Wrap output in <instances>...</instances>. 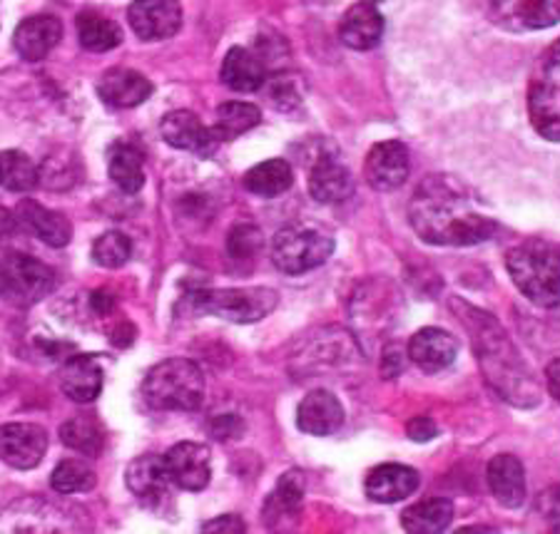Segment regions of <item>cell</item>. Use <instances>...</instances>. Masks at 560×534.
I'll return each mask as SVG.
<instances>
[{"label": "cell", "mask_w": 560, "mask_h": 534, "mask_svg": "<svg viewBox=\"0 0 560 534\" xmlns=\"http://www.w3.org/2000/svg\"><path fill=\"white\" fill-rule=\"evenodd\" d=\"M386 21L378 0H359L341 17L339 38L351 50H374L384 38Z\"/></svg>", "instance_id": "9a60e30c"}, {"label": "cell", "mask_w": 560, "mask_h": 534, "mask_svg": "<svg viewBox=\"0 0 560 534\" xmlns=\"http://www.w3.org/2000/svg\"><path fill=\"white\" fill-rule=\"evenodd\" d=\"M411 171L409 147L399 140H386L374 144L366 155V182L376 192H394L399 189Z\"/></svg>", "instance_id": "8fae6325"}, {"label": "cell", "mask_w": 560, "mask_h": 534, "mask_svg": "<svg viewBox=\"0 0 560 534\" xmlns=\"http://www.w3.org/2000/svg\"><path fill=\"white\" fill-rule=\"evenodd\" d=\"M93 306H95L97 313H107L113 309V298L107 296L105 292H95L93 294Z\"/></svg>", "instance_id": "f6af8a7d"}, {"label": "cell", "mask_w": 560, "mask_h": 534, "mask_svg": "<svg viewBox=\"0 0 560 534\" xmlns=\"http://www.w3.org/2000/svg\"><path fill=\"white\" fill-rule=\"evenodd\" d=\"M78 40L90 52H107L122 43V28L103 13L83 11L78 15Z\"/></svg>", "instance_id": "83f0119b"}, {"label": "cell", "mask_w": 560, "mask_h": 534, "mask_svg": "<svg viewBox=\"0 0 560 534\" xmlns=\"http://www.w3.org/2000/svg\"><path fill=\"white\" fill-rule=\"evenodd\" d=\"M454 311L471 333L478 366L493 391L518 408H533L540 397L538 385L501 323L491 313L474 309L464 301H454Z\"/></svg>", "instance_id": "7a4b0ae2"}, {"label": "cell", "mask_w": 560, "mask_h": 534, "mask_svg": "<svg viewBox=\"0 0 560 534\" xmlns=\"http://www.w3.org/2000/svg\"><path fill=\"white\" fill-rule=\"evenodd\" d=\"M18 229H21V224H18L15 212L3 210V206H0V241L13 239Z\"/></svg>", "instance_id": "7bdbcfd3"}, {"label": "cell", "mask_w": 560, "mask_h": 534, "mask_svg": "<svg viewBox=\"0 0 560 534\" xmlns=\"http://www.w3.org/2000/svg\"><path fill=\"white\" fill-rule=\"evenodd\" d=\"M60 438L68 448H72L85 458H97L103 452L105 438L103 428L97 425L93 415H75L68 423L60 425Z\"/></svg>", "instance_id": "1f68e13d"}, {"label": "cell", "mask_w": 560, "mask_h": 534, "mask_svg": "<svg viewBox=\"0 0 560 534\" xmlns=\"http://www.w3.org/2000/svg\"><path fill=\"white\" fill-rule=\"evenodd\" d=\"M173 485L185 493H202L212 477V452L202 442H177L165 455Z\"/></svg>", "instance_id": "30bf717a"}, {"label": "cell", "mask_w": 560, "mask_h": 534, "mask_svg": "<svg viewBox=\"0 0 560 534\" xmlns=\"http://www.w3.org/2000/svg\"><path fill=\"white\" fill-rule=\"evenodd\" d=\"M48 450V432L35 423L0 425V460L15 470H33Z\"/></svg>", "instance_id": "9c48e42d"}, {"label": "cell", "mask_w": 560, "mask_h": 534, "mask_svg": "<svg viewBox=\"0 0 560 534\" xmlns=\"http://www.w3.org/2000/svg\"><path fill=\"white\" fill-rule=\"evenodd\" d=\"M409 222L423 241L436 247H474L499 232L493 216L481 212V199L448 175H431L417 187Z\"/></svg>", "instance_id": "6da1fadb"}, {"label": "cell", "mask_w": 560, "mask_h": 534, "mask_svg": "<svg viewBox=\"0 0 560 534\" xmlns=\"http://www.w3.org/2000/svg\"><path fill=\"white\" fill-rule=\"evenodd\" d=\"M58 284L56 271L28 253H5L0 259V296L18 309L40 304Z\"/></svg>", "instance_id": "ba28073f"}, {"label": "cell", "mask_w": 560, "mask_h": 534, "mask_svg": "<svg viewBox=\"0 0 560 534\" xmlns=\"http://www.w3.org/2000/svg\"><path fill=\"white\" fill-rule=\"evenodd\" d=\"M160 132L162 140H165L170 147L192 152V155L202 159L212 157L217 144H220L217 134L212 132V127H205L200 117L189 110H175L162 117Z\"/></svg>", "instance_id": "5bb4252c"}, {"label": "cell", "mask_w": 560, "mask_h": 534, "mask_svg": "<svg viewBox=\"0 0 560 534\" xmlns=\"http://www.w3.org/2000/svg\"><path fill=\"white\" fill-rule=\"evenodd\" d=\"M242 430H245V423H242L237 415H217L212 420V432L217 440H232L237 438Z\"/></svg>", "instance_id": "74e56055"}, {"label": "cell", "mask_w": 560, "mask_h": 534, "mask_svg": "<svg viewBox=\"0 0 560 534\" xmlns=\"http://www.w3.org/2000/svg\"><path fill=\"white\" fill-rule=\"evenodd\" d=\"M331 253L334 239L312 224H287L272 239L275 266L289 276L306 274V271L327 264Z\"/></svg>", "instance_id": "8992f818"}, {"label": "cell", "mask_w": 560, "mask_h": 534, "mask_svg": "<svg viewBox=\"0 0 560 534\" xmlns=\"http://www.w3.org/2000/svg\"><path fill=\"white\" fill-rule=\"evenodd\" d=\"M505 269L518 292L540 309L560 306V253L540 241L513 247L505 257Z\"/></svg>", "instance_id": "3957f363"}, {"label": "cell", "mask_w": 560, "mask_h": 534, "mask_svg": "<svg viewBox=\"0 0 560 534\" xmlns=\"http://www.w3.org/2000/svg\"><path fill=\"white\" fill-rule=\"evenodd\" d=\"M354 192V177L337 157H319L310 171V194L319 204H339Z\"/></svg>", "instance_id": "d4e9b609"}, {"label": "cell", "mask_w": 560, "mask_h": 534, "mask_svg": "<svg viewBox=\"0 0 560 534\" xmlns=\"http://www.w3.org/2000/svg\"><path fill=\"white\" fill-rule=\"evenodd\" d=\"M62 40V23L56 15H31L13 33V48L25 62H40Z\"/></svg>", "instance_id": "e0dca14e"}, {"label": "cell", "mask_w": 560, "mask_h": 534, "mask_svg": "<svg viewBox=\"0 0 560 534\" xmlns=\"http://www.w3.org/2000/svg\"><path fill=\"white\" fill-rule=\"evenodd\" d=\"M103 366L95 356H72L60 373V391L75 403H93L103 393Z\"/></svg>", "instance_id": "cb8c5ba5"}, {"label": "cell", "mask_w": 560, "mask_h": 534, "mask_svg": "<svg viewBox=\"0 0 560 534\" xmlns=\"http://www.w3.org/2000/svg\"><path fill=\"white\" fill-rule=\"evenodd\" d=\"M15 216L23 232H31L33 237H38L52 249L68 247L72 239V224L68 216L62 212L48 210V206L38 204L35 199H23L15 206Z\"/></svg>", "instance_id": "ac0fdd59"}, {"label": "cell", "mask_w": 560, "mask_h": 534, "mask_svg": "<svg viewBox=\"0 0 560 534\" xmlns=\"http://www.w3.org/2000/svg\"><path fill=\"white\" fill-rule=\"evenodd\" d=\"M220 80L234 93H257L267 83V66L257 52L232 48L222 60Z\"/></svg>", "instance_id": "484cf974"}, {"label": "cell", "mask_w": 560, "mask_h": 534, "mask_svg": "<svg viewBox=\"0 0 560 534\" xmlns=\"http://www.w3.org/2000/svg\"><path fill=\"white\" fill-rule=\"evenodd\" d=\"M302 500H304V479L300 473H289L282 479H279L277 490L269 495V500L265 505V514L267 522L272 524L277 520H287V518H296V512L302 510Z\"/></svg>", "instance_id": "836d02e7"}, {"label": "cell", "mask_w": 560, "mask_h": 534, "mask_svg": "<svg viewBox=\"0 0 560 534\" xmlns=\"http://www.w3.org/2000/svg\"><path fill=\"white\" fill-rule=\"evenodd\" d=\"M128 21L140 40H167L183 28V5L179 0H135Z\"/></svg>", "instance_id": "4fadbf2b"}, {"label": "cell", "mask_w": 560, "mask_h": 534, "mask_svg": "<svg viewBox=\"0 0 560 534\" xmlns=\"http://www.w3.org/2000/svg\"><path fill=\"white\" fill-rule=\"evenodd\" d=\"M538 510L544 512L546 520L556 522L553 530H560V487H553V490H548L544 497H540Z\"/></svg>", "instance_id": "ab89813d"}, {"label": "cell", "mask_w": 560, "mask_h": 534, "mask_svg": "<svg viewBox=\"0 0 560 534\" xmlns=\"http://www.w3.org/2000/svg\"><path fill=\"white\" fill-rule=\"evenodd\" d=\"M125 479H128L130 493L138 497L144 507L160 510L162 502L170 500V485H173V479H170L165 458L160 455L135 458Z\"/></svg>", "instance_id": "2e32d148"}, {"label": "cell", "mask_w": 560, "mask_h": 534, "mask_svg": "<svg viewBox=\"0 0 560 534\" xmlns=\"http://www.w3.org/2000/svg\"><path fill=\"white\" fill-rule=\"evenodd\" d=\"M419 485H421V475L417 470L409 465L386 463V465L374 467L372 473L366 475L364 490L372 502L396 505L417 493Z\"/></svg>", "instance_id": "d6986e66"}, {"label": "cell", "mask_w": 560, "mask_h": 534, "mask_svg": "<svg viewBox=\"0 0 560 534\" xmlns=\"http://www.w3.org/2000/svg\"><path fill=\"white\" fill-rule=\"evenodd\" d=\"M110 179L125 194H138L144 187V159L132 144H115L110 150Z\"/></svg>", "instance_id": "f546056e"}, {"label": "cell", "mask_w": 560, "mask_h": 534, "mask_svg": "<svg viewBox=\"0 0 560 534\" xmlns=\"http://www.w3.org/2000/svg\"><path fill=\"white\" fill-rule=\"evenodd\" d=\"M261 249V232L252 224H237L228 237L232 261H252Z\"/></svg>", "instance_id": "8d00e7d4"}, {"label": "cell", "mask_w": 560, "mask_h": 534, "mask_svg": "<svg viewBox=\"0 0 560 534\" xmlns=\"http://www.w3.org/2000/svg\"><path fill=\"white\" fill-rule=\"evenodd\" d=\"M144 401L155 411L192 413L205 403V373L189 358H167L142 383Z\"/></svg>", "instance_id": "277c9868"}, {"label": "cell", "mask_w": 560, "mask_h": 534, "mask_svg": "<svg viewBox=\"0 0 560 534\" xmlns=\"http://www.w3.org/2000/svg\"><path fill=\"white\" fill-rule=\"evenodd\" d=\"M95 483H97L95 470L80 458L62 460V463H58L56 470H52V475H50V487L58 495L90 493L95 487Z\"/></svg>", "instance_id": "e575fe53"}, {"label": "cell", "mask_w": 560, "mask_h": 534, "mask_svg": "<svg viewBox=\"0 0 560 534\" xmlns=\"http://www.w3.org/2000/svg\"><path fill=\"white\" fill-rule=\"evenodd\" d=\"M528 115L540 138L560 142V40L550 45L533 70Z\"/></svg>", "instance_id": "52a82bcc"}, {"label": "cell", "mask_w": 560, "mask_h": 534, "mask_svg": "<svg viewBox=\"0 0 560 534\" xmlns=\"http://www.w3.org/2000/svg\"><path fill=\"white\" fill-rule=\"evenodd\" d=\"M0 171H3V185L8 192H31L40 185V167L21 150H8L0 155Z\"/></svg>", "instance_id": "d6a6232c"}, {"label": "cell", "mask_w": 560, "mask_h": 534, "mask_svg": "<svg viewBox=\"0 0 560 534\" xmlns=\"http://www.w3.org/2000/svg\"><path fill=\"white\" fill-rule=\"evenodd\" d=\"M294 182V171L287 159H267L252 167L245 175L247 192L261 199H275L284 194Z\"/></svg>", "instance_id": "f1b7e54d"}, {"label": "cell", "mask_w": 560, "mask_h": 534, "mask_svg": "<svg viewBox=\"0 0 560 534\" xmlns=\"http://www.w3.org/2000/svg\"><path fill=\"white\" fill-rule=\"evenodd\" d=\"M505 31H540L560 23V0H486Z\"/></svg>", "instance_id": "7c38bea8"}, {"label": "cell", "mask_w": 560, "mask_h": 534, "mask_svg": "<svg viewBox=\"0 0 560 534\" xmlns=\"http://www.w3.org/2000/svg\"><path fill=\"white\" fill-rule=\"evenodd\" d=\"M212 132L220 142H232L261 122V110L252 103H224L217 107Z\"/></svg>", "instance_id": "4dcf8cb0"}, {"label": "cell", "mask_w": 560, "mask_h": 534, "mask_svg": "<svg viewBox=\"0 0 560 534\" xmlns=\"http://www.w3.org/2000/svg\"><path fill=\"white\" fill-rule=\"evenodd\" d=\"M0 182H3V171H0Z\"/></svg>", "instance_id": "bcb514c9"}, {"label": "cell", "mask_w": 560, "mask_h": 534, "mask_svg": "<svg viewBox=\"0 0 560 534\" xmlns=\"http://www.w3.org/2000/svg\"><path fill=\"white\" fill-rule=\"evenodd\" d=\"M486 479L495 497V502L509 507V510H518L526 502V467L521 460L511 452L495 455L489 470H486Z\"/></svg>", "instance_id": "7402d4cb"}, {"label": "cell", "mask_w": 560, "mask_h": 534, "mask_svg": "<svg viewBox=\"0 0 560 534\" xmlns=\"http://www.w3.org/2000/svg\"><path fill=\"white\" fill-rule=\"evenodd\" d=\"M458 341L444 329H421L409 341V358L427 373H439L456 360Z\"/></svg>", "instance_id": "603a6c76"}, {"label": "cell", "mask_w": 560, "mask_h": 534, "mask_svg": "<svg viewBox=\"0 0 560 534\" xmlns=\"http://www.w3.org/2000/svg\"><path fill=\"white\" fill-rule=\"evenodd\" d=\"M275 288H197L185 296V311L192 316H217L232 323H257L277 309Z\"/></svg>", "instance_id": "5b68a950"}, {"label": "cell", "mask_w": 560, "mask_h": 534, "mask_svg": "<svg viewBox=\"0 0 560 534\" xmlns=\"http://www.w3.org/2000/svg\"><path fill=\"white\" fill-rule=\"evenodd\" d=\"M404 351H401V346H396V343H392V346H388L386 351H384V360H382V370H384V376L386 378H394V376H399L401 370H404Z\"/></svg>", "instance_id": "b9f144b4"}, {"label": "cell", "mask_w": 560, "mask_h": 534, "mask_svg": "<svg viewBox=\"0 0 560 534\" xmlns=\"http://www.w3.org/2000/svg\"><path fill=\"white\" fill-rule=\"evenodd\" d=\"M296 425L306 436H331L345 425V405L339 403V397L316 388V391L306 393L304 401L296 411Z\"/></svg>", "instance_id": "44dd1931"}, {"label": "cell", "mask_w": 560, "mask_h": 534, "mask_svg": "<svg viewBox=\"0 0 560 534\" xmlns=\"http://www.w3.org/2000/svg\"><path fill=\"white\" fill-rule=\"evenodd\" d=\"M546 385H548V393L556 397L560 403V358H553L546 368Z\"/></svg>", "instance_id": "ee69618b"}, {"label": "cell", "mask_w": 560, "mask_h": 534, "mask_svg": "<svg viewBox=\"0 0 560 534\" xmlns=\"http://www.w3.org/2000/svg\"><path fill=\"white\" fill-rule=\"evenodd\" d=\"M97 95L115 110H130V107L148 103L152 95V83L138 70L113 68L97 83Z\"/></svg>", "instance_id": "ffe728a7"}, {"label": "cell", "mask_w": 560, "mask_h": 534, "mask_svg": "<svg viewBox=\"0 0 560 534\" xmlns=\"http://www.w3.org/2000/svg\"><path fill=\"white\" fill-rule=\"evenodd\" d=\"M451 520H454V505L446 497H429V500L406 507L401 527L411 534H439L448 530Z\"/></svg>", "instance_id": "4316f807"}, {"label": "cell", "mask_w": 560, "mask_h": 534, "mask_svg": "<svg viewBox=\"0 0 560 534\" xmlns=\"http://www.w3.org/2000/svg\"><path fill=\"white\" fill-rule=\"evenodd\" d=\"M132 257V241L122 232H105L101 239L93 244V259L103 269H120Z\"/></svg>", "instance_id": "d590c367"}, {"label": "cell", "mask_w": 560, "mask_h": 534, "mask_svg": "<svg viewBox=\"0 0 560 534\" xmlns=\"http://www.w3.org/2000/svg\"><path fill=\"white\" fill-rule=\"evenodd\" d=\"M406 432H409L411 440L429 442V440L436 438L439 428H436V423L429 418V415H417V418H411V423L406 425Z\"/></svg>", "instance_id": "f35d334b"}, {"label": "cell", "mask_w": 560, "mask_h": 534, "mask_svg": "<svg viewBox=\"0 0 560 534\" xmlns=\"http://www.w3.org/2000/svg\"><path fill=\"white\" fill-rule=\"evenodd\" d=\"M247 524L242 522V518L237 514H224V518H217L212 522H205L202 524V532H232V534H240L245 532Z\"/></svg>", "instance_id": "60d3db41"}]
</instances>
